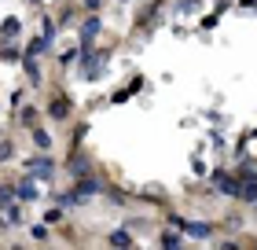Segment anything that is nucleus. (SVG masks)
Masks as SVG:
<instances>
[{"label": "nucleus", "mask_w": 257, "mask_h": 250, "mask_svg": "<svg viewBox=\"0 0 257 250\" xmlns=\"http://www.w3.org/2000/svg\"><path fill=\"white\" fill-rule=\"evenodd\" d=\"M235 195H243L246 202H257V180H243L239 188H235Z\"/></svg>", "instance_id": "f257e3e1"}, {"label": "nucleus", "mask_w": 257, "mask_h": 250, "mask_svg": "<svg viewBox=\"0 0 257 250\" xmlns=\"http://www.w3.org/2000/svg\"><path fill=\"white\" fill-rule=\"evenodd\" d=\"M52 173V162L48 159H33L30 162V177H48Z\"/></svg>", "instance_id": "f03ea898"}, {"label": "nucleus", "mask_w": 257, "mask_h": 250, "mask_svg": "<svg viewBox=\"0 0 257 250\" xmlns=\"http://www.w3.org/2000/svg\"><path fill=\"white\" fill-rule=\"evenodd\" d=\"M184 228H187V236H195V239H209V232H213L209 225H198V221L195 225H184Z\"/></svg>", "instance_id": "7ed1b4c3"}, {"label": "nucleus", "mask_w": 257, "mask_h": 250, "mask_svg": "<svg viewBox=\"0 0 257 250\" xmlns=\"http://www.w3.org/2000/svg\"><path fill=\"white\" fill-rule=\"evenodd\" d=\"M15 195H18V199H37V184H33V180H22Z\"/></svg>", "instance_id": "20e7f679"}, {"label": "nucleus", "mask_w": 257, "mask_h": 250, "mask_svg": "<svg viewBox=\"0 0 257 250\" xmlns=\"http://www.w3.org/2000/svg\"><path fill=\"white\" fill-rule=\"evenodd\" d=\"M81 33H85V41H88V37H96V33H99V18H88Z\"/></svg>", "instance_id": "39448f33"}, {"label": "nucleus", "mask_w": 257, "mask_h": 250, "mask_svg": "<svg viewBox=\"0 0 257 250\" xmlns=\"http://www.w3.org/2000/svg\"><path fill=\"white\" fill-rule=\"evenodd\" d=\"M110 243H114V247H132V239H129V232H114Z\"/></svg>", "instance_id": "423d86ee"}, {"label": "nucleus", "mask_w": 257, "mask_h": 250, "mask_svg": "<svg viewBox=\"0 0 257 250\" xmlns=\"http://www.w3.org/2000/svg\"><path fill=\"white\" fill-rule=\"evenodd\" d=\"M52 118H66V103L59 99V103H52Z\"/></svg>", "instance_id": "0eeeda50"}, {"label": "nucleus", "mask_w": 257, "mask_h": 250, "mask_svg": "<svg viewBox=\"0 0 257 250\" xmlns=\"http://www.w3.org/2000/svg\"><path fill=\"white\" fill-rule=\"evenodd\" d=\"M11 199H15V188H4V191H0V206H7Z\"/></svg>", "instance_id": "6e6552de"}, {"label": "nucleus", "mask_w": 257, "mask_h": 250, "mask_svg": "<svg viewBox=\"0 0 257 250\" xmlns=\"http://www.w3.org/2000/svg\"><path fill=\"white\" fill-rule=\"evenodd\" d=\"M162 243H166V247H176L180 239H176V232H166V236H162Z\"/></svg>", "instance_id": "1a4fd4ad"}]
</instances>
